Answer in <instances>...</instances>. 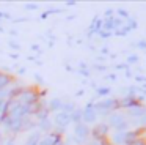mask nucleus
Masks as SVG:
<instances>
[{
    "instance_id": "obj_10",
    "label": "nucleus",
    "mask_w": 146,
    "mask_h": 145,
    "mask_svg": "<svg viewBox=\"0 0 146 145\" xmlns=\"http://www.w3.org/2000/svg\"><path fill=\"white\" fill-rule=\"evenodd\" d=\"M39 140H41V132H39V131H33V132H30V136L27 137L25 145H38Z\"/></svg>"
},
{
    "instance_id": "obj_19",
    "label": "nucleus",
    "mask_w": 146,
    "mask_h": 145,
    "mask_svg": "<svg viewBox=\"0 0 146 145\" xmlns=\"http://www.w3.org/2000/svg\"><path fill=\"white\" fill-rule=\"evenodd\" d=\"M137 46L141 47V49H146V41H138V43H137Z\"/></svg>"
},
{
    "instance_id": "obj_13",
    "label": "nucleus",
    "mask_w": 146,
    "mask_h": 145,
    "mask_svg": "<svg viewBox=\"0 0 146 145\" xmlns=\"http://www.w3.org/2000/svg\"><path fill=\"white\" fill-rule=\"evenodd\" d=\"M82 113H83V109H76L72 113H71V122L77 123H82Z\"/></svg>"
},
{
    "instance_id": "obj_25",
    "label": "nucleus",
    "mask_w": 146,
    "mask_h": 145,
    "mask_svg": "<svg viewBox=\"0 0 146 145\" xmlns=\"http://www.w3.org/2000/svg\"><path fill=\"white\" fill-rule=\"evenodd\" d=\"M94 69H98V71H105V66H99V65H94Z\"/></svg>"
},
{
    "instance_id": "obj_24",
    "label": "nucleus",
    "mask_w": 146,
    "mask_h": 145,
    "mask_svg": "<svg viewBox=\"0 0 146 145\" xmlns=\"http://www.w3.org/2000/svg\"><path fill=\"white\" fill-rule=\"evenodd\" d=\"M133 145H146V142L143 140V139H138V140H137V142H135V144H133Z\"/></svg>"
},
{
    "instance_id": "obj_17",
    "label": "nucleus",
    "mask_w": 146,
    "mask_h": 145,
    "mask_svg": "<svg viewBox=\"0 0 146 145\" xmlns=\"http://www.w3.org/2000/svg\"><path fill=\"white\" fill-rule=\"evenodd\" d=\"M135 62H138V57L137 55H130L129 58H127V63H135Z\"/></svg>"
},
{
    "instance_id": "obj_8",
    "label": "nucleus",
    "mask_w": 146,
    "mask_h": 145,
    "mask_svg": "<svg viewBox=\"0 0 146 145\" xmlns=\"http://www.w3.org/2000/svg\"><path fill=\"white\" fill-rule=\"evenodd\" d=\"M146 115V107L145 106H137V107H132V109H129V117H132V118H143V117Z\"/></svg>"
},
{
    "instance_id": "obj_21",
    "label": "nucleus",
    "mask_w": 146,
    "mask_h": 145,
    "mask_svg": "<svg viewBox=\"0 0 146 145\" xmlns=\"http://www.w3.org/2000/svg\"><path fill=\"white\" fill-rule=\"evenodd\" d=\"M137 82H146V77H145V76H137Z\"/></svg>"
},
{
    "instance_id": "obj_3",
    "label": "nucleus",
    "mask_w": 146,
    "mask_h": 145,
    "mask_svg": "<svg viewBox=\"0 0 146 145\" xmlns=\"http://www.w3.org/2000/svg\"><path fill=\"white\" fill-rule=\"evenodd\" d=\"M108 132H110V126L107 125V123H101V125H96L94 128L91 129V136L94 140L98 142H104L107 140V136Z\"/></svg>"
},
{
    "instance_id": "obj_31",
    "label": "nucleus",
    "mask_w": 146,
    "mask_h": 145,
    "mask_svg": "<svg viewBox=\"0 0 146 145\" xmlns=\"http://www.w3.org/2000/svg\"><path fill=\"white\" fill-rule=\"evenodd\" d=\"M35 77H36V81H38V82H42V79H41V76H39V74H36Z\"/></svg>"
},
{
    "instance_id": "obj_23",
    "label": "nucleus",
    "mask_w": 146,
    "mask_h": 145,
    "mask_svg": "<svg viewBox=\"0 0 146 145\" xmlns=\"http://www.w3.org/2000/svg\"><path fill=\"white\" fill-rule=\"evenodd\" d=\"M25 9H38V5H25Z\"/></svg>"
},
{
    "instance_id": "obj_18",
    "label": "nucleus",
    "mask_w": 146,
    "mask_h": 145,
    "mask_svg": "<svg viewBox=\"0 0 146 145\" xmlns=\"http://www.w3.org/2000/svg\"><path fill=\"white\" fill-rule=\"evenodd\" d=\"M8 44H10V47H14V49H21V46L17 43H14V41H8Z\"/></svg>"
},
{
    "instance_id": "obj_30",
    "label": "nucleus",
    "mask_w": 146,
    "mask_h": 145,
    "mask_svg": "<svg viewBox=\"0 0 146 145\" xmlns=\"http://www.w3.org/2000/svg\"><path fill=\"white\" fill-rule=\"evenodd\" d=\"M101 52H102V54H108V49H107V47H102Z\"/></svg>"
},
{
    "instance_id": "obj_27",
    "label": "nucleus",
    "mask_w": 146,
    "mask_h": 145,
    "mask_svg": "<svg viewBox=\"0 0 146 145\" xmlns=\"http://www.w3.org/2000/svg\"><path fill=\"white\" fill-rule=\"evenodd\" d=\"M32 49H33V50H38V52H41V49H39V46H36V44H33V46H32Z\"/></svg>"
},
{
    "instance_id": "obj_26",
    "label": "nucleus",
    "mask_w": 146,
    "mask_h": 145,
    "mask_svg": "<svg viewBox=\"0 0 146 145\" xmlns=\"http://www.w3.org/2000/svg\"><path fill=\"white\" fill-rule=\"evenodd\" d=\"M88 145H102V142H98V140H91Z\"/></svg>"
},
{
    "instance_id": "obj_28",
    "label": "nucleus",
    "mask_w": 146,
    "mask_h": 145,
    "mask_svg": "<svg viewBox=\"0 0 146 145\" xmlns=\"http://www.w3.org/2000/svg\"><path fill=\"white\" fill-rule=\"evenodd\" d=\"M107 79H110V81H115V79H116V76H115V74H110V76H107Z\"/></svg>"
},
{
    "instance_id": "obj_20",
    "label": "nucleus",
    "mask_w": 146,
    "mask_h": 145,
    "mask_svg": "<svg viewBox=\"0 0 146 145\" xmlns=\"http://www.w3.org/2000/svg\"><path fill=\"white\" fill-rule=\"evenodd\" d=\"M105 16H107V19L113 17V9H107V11H105Z\"/></svg>"
},
{
    "instance_id": "obj_5",
    "label": "nucleus",
    "mask_w": 146,
    "mask_h": 145,
    "mask_svg": "<svg viewBox=\"0 0 146 145\" xmlns=\"http://www.w3.org/2000/svg\"><path fill=\"white\" fill-rule=\"evenodd\" d=\"M54 123L57 125L58 131H64V128H66V126L71 123V113L63 112V110L57 112V113L54 115Z\"/></svg>"
},
{
    "instance_id": "obj_22",
    "label": "nucleus",
    "mask_w": 146,
    "mask_h": 145,
    "mask_svg": "<svg viewBox=\"0 0 146 145\" xmlns=\"http://www.w3.org/2000/svg\"><path fill=\"white\" fill-rule=\"evenodd\" d=\"M3 145H14L13 139H7V140H3Z\"/></svg>"
},
{
    "instance_id": "obj_14",
    "label": "nucleus",
    "mask_w": 146,
    "mask_h": 145,
    "mask_svg": "<svg viewBox=\"0 0 146 145\" xmlns=\"http://www.w3.org/2000/svg\"><path fill=\"white\" fill-rule=\"evenodd\" d=\"M96 93H98V96H107V95H110V88L108 87H99L98 90H96Z\"/></svg>"
},
{
    "instance_id": "obj_12",
    "label": "nucleus",
    "mask_w": 146,
    "mask_h": 145,
    "mask_svg": "<svg viewBox=\"0 0 146 145\" xmlns=\"http://www.w3.org/2000/svg\"><path fill=\"white\" fill-rule=\"evenodd\" d=\"M38 126H39V129H41V131H44V132H50L52 131V122H50V118H46V120H42V122H38Z\"/></svg>"
},
{
    "instance_id": "obj_6",
    "label": "nucleus",
    "mask_w": 146,
    "mask_h": 145,
    "mask_svg": "<svg viewBox=\"0 0 146 145\" xmlns=\"http://www.w3.org/2000/svg\"><path fill=\"white\" fill-rule=\"evenodd\" d=\"M140 106L138 99L137 98H130V96H124L123 99H119V107L121 109H132V107H137Z\"/></svg>"
},
{
    "instance_id": "obj_2",
    "label": "nucleus",
    "mask_w": 146,
    "mask_h": 145,
    "mask_svg": "<svg viewBox=\"0 0 146 145\" xmlns=\"http://www.w3.org/2000/svg\"><path fill=\"white\" fill-rule=\"evenodd\" d=\"M91 134V129L88 128V125L85 123H77L76 128H74V140L77 145L83 144V142L88 139V136Z\"/></svg>"
},
{
    "instance_id": "obj_4",
    "label": "nucleus",
    "mask_w": 146,
    "mask_h": 145,
    "mask_svg": "<svg viewBox=\"0 0 146 145\" xmlns=\"http://www.w3.org/2000/svg\"><path fill=\"white\" fill-rule=\"evenodd\" d=\"M98 112L94 110V103H88L85 106V109H83V113H82V123H85V125H91V123H94L96 120H98Z\"/></svg>"
},
{
    "instance_id": "obj_29",
    "label": "nucleus",
    "mask_w": 146,
    "mask_h": 145,
    "mask_svg": "<svg viewBox=\"0 0 146 145\" xmlns=\"http://www.w3.org/2000/svg\"><path fill=\"white\" fill-rule=\"evenodd\" d=\"M0 142H3V132H2V128H0Z\"/></svg>"
},
{
    "instance_id": "obj_15",
    "label": "nucleus",
    "mask_w": 146,
    "mask_h": 145,
    "mask_svg": "<svg viewBox=\"0 0 146 145\" xmlns=\"http://www.w3.org/2000/svg\"><path fill=\"white\" fill-rule=\"evenodd\" d=\"M99 36H101V38H108V36H111V35H113V33H111V32H105V30H101V32H99Z\"/></svg>"
},
{
    "instance_id": "obj_11",
    "label": "nucleus",
    "mask_w": 146,
    "mask_h": 145,
    "mask_svg": "<svg viewBox=\"0 0 146 145\" xmlns=\"http://www.w3.org/2000/svg\"><path fill=\"white\" fill-rule=\"evenodd\" d=\"M13 82V77H11L10 74H7V72H2L0 71V90H3V88H7L8 85Z\"/></svg>"
},
{
    "instance_id": "obj_7",
    "label": "nucleus",
    "mask_w": 146,
    "mask_h": 145,
    "mask_svg": "<svg viewBox=\"0 0 146 145\" xmlns=\"http://www.w3.org/2000/svg\"><path fill=\"white\" fill-rule=\"evenodd\" d=\"M126 134L127 131H115L111 136V145H124L126 144Z\"/></svg>"
},
{
    "instance_id": "obj_9",
    "label": "nucleus",
    "mask_w": 146,
    "mask_h": 145,
    "mask_svg": "<svg viewBox=\"0 0 146 145\" xmlns=\"http://www.w3.org/2000/svg\"><path fill=\"white\" fill-rule=\"evenodd\" d=\"M61 107H63V101L61 99H58V98H55V99H52L50 103L47 104V109H49V112H60L61 110Z\"/></svg>"
},
{
    "instance_id": "obj_1",
    "label": "nucleus",
    "mask_w": 146,
    "mask_h": 145,
    "mask_svg": "<svg viewBox=\"0 0 146 145\" xmlns=\"http://www.w3.org/2000/svg\"><path fill=\"white\" fill-rule=\"evenodd\" d=\"M107 125L115 128V131H129V122L126 120V115L119 112H111L108 115Z\"/></svg>"
},
{
    "instance_id": "obj_16",
    "label": "nucleus",
    "mask_w": 146,
    "mask_h": 145,
    "mask_svg": "<svg viewBox=\"0 0 146 145\" xmlns=\"http://www.w3.org/2000/svg\"><path fill=\"white\" fill-rule=\"evenodd\" d=\"M118 13H119V16H121V17H126V19H129V13H127L126 9L119 8V9H118Z\"/></svg>"
},
{
    "instance_id": "obj_32",
    "label": "nucleus",
    "mask_w": 146,
    "mask_h": 145,
    "mask_svg": "<svg viewBox=\"0 0 146 145\" xmlns=\"http://www.w3.org/2000/svg\"><path fill=\"white\" fill-rule=\"evenodd\" d=\"M140 91H143V93H145V95H146V90H141V88H140Z\"/></svg>"
}]
</instances>
